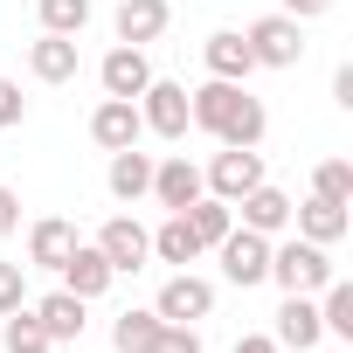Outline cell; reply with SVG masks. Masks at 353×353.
I'll list each match as a JSON object with an SVG mask.
<instances>
[{"instance_id": "obj_1", "label": "cell", "mask_w": 353, "mask_h": 353, "mask_svg": "<svg viewBox=\"0 0 353 353\" xmlns=\"http://www.w3.org/2000/svg\"><path fill=\"white\" fill-rule=\"evenodd\" d=\"M188 125H201L208 139H222V145H263V104L243 90V83H222V77H208L201 90H188Z\"/></svg>"}, {"instance_id": "obj_2", "label": "cell", "mask_w": 353, "mask_h": 353, "mask_svg": "<svg viewBox=\"0 0 353 353\" xmlns=\"http://www.w3.org/2000/svg\"><path fill=\"white\" fill-rule=\"evenodd\" d=\"M263 277H270L284 298H291V291H305V298H312V291H325V284H332V256H325L319 243L291 236V243H270V270H263Z\"/></svg>"}, {"instance_id": "obj_3", "label": "cell", "mask_w": 353, "mask_h": 353, "mask_svg": "<svg viewBox=\"0 0 353 353\" xmlns=\"http://www.w3.org/2000/svg\"><path fill=\"white\" fill-rule=\"evenodd\" d=\"M256 181H263V152H256V145H222V152L208 159V173H201V188H208L215 201H229V208H236Z\"/></svg>"}, {"instance_id": "obj_4", "label": "cell", "mask_w": 353, "mask_h": 353, "mask_svg": "<svg viewBox=\"0 0 353 353\" xmlns=\"http://www.w3.org/2000/svg\"><path fill=\"white\" fill-rule=\"evenodd\" d=\"M243 42H250L256 70H291V63L305 56V35H298V21H291V14H263V21H250V28H243Z\"/></svg>"}, {"instance_id": "obj_5", "label": "cell", "mask_w": 353, "mask_h": 353, "mask_svg": "<svg viewBox=\"0 0 353 353\" xmlns=\"http://www.w3.org/2000/svg\"><path fill=\"white\" fill-rule=\"evenodd\" d=\"M152 312H159L166 325H194V319H208V312H215V284H208V277H194V270H173V277L159 284Z\"/></svg>"}, {"instance_id": "obj_6", "label": "cell", "mask_w": 353, "mask_h": 353, "mask_svg": "<svg viewBox=\"0 0 353 353\" xmlns=\"http://www.w3.org/2000/svg\"><path fill=\"white\" fill-rule=\"evenodd\" d=\"M139 118H145V132H159V139H188V83H166V77H152L139 97Z\"/></svg>"}, {"instance_id": "obj_7", "label": "cell", "mask_w": 353, "mask_h": 353, "mask_svg": "<svg viewBox=\"0 0 353 353\" xmlns=\"http://www.w3.org/2000/svg\"><path fill=\"white\" fill-rule=\"evenodd\" d=\"M215 256H222V277L229 284H263V270H270V236H256V229H229L222 243H215Z\"/></svg>"}, {"instance_id": "obj_8", "label": "cell", "mask_w": 353, "mask_h": 353, "mask_svg": "<svg viewBox=\"0 0 353 353\" xmlns=\"http://www.w3.org/2000/svg\"><path fill=\"white\" fill-rule=\"evenodd\" d=\"M208 188H201V166L181 152V159H152V201L166 208V215H181V208H194Z\"/></svg>"}, {"instance_id": "obj_9", "label": "cell", "mask_w": 353, "mask_h": 353, "mask_svg": "<svg viewBox=\"0 0 353 353\" xmlns=\"http://www.w3.org/2000/svg\"><path fill=\"white\" fill-rule=\"evenodd\" d=\"M97 250H104V263L125 277V270H145V256H152V229H139L132 215H111L104 229H97Z\"/></svg>"}, {"instance_id": "obj_10", "label": "cell", "mask_w": 353, "mask_h": 353, "mask_svg": "<svg viewBox=\"0 0 353 353\" xmlns=\"http://www.w3.org/2000/svg\"><path fill=\"white\" fill-rule=\"evenodd\" d=\"M139 132H145V118H139V104H132V97H104V104L90 111V139H97L104 152L139 145Z\"/></svg>"}, {"instance_id": "obj_11", "label": "cell", "mask_w": 353, "mask_h": 353, "mask_svg": "<svg viewBox=\"0 0 353 353\" xmlns=\"http://www.w3.org/2000/svg\"><path fill=\"white\" fill-rule=\"evenodd\" d=\"M56 277H63V291H77V298L90 305V298H104V291H111V277H118V270L104 263V250H97V243H77V250L63 256V270H56Z\"/></svg>"}, {"instance_id": "obj_12", "label": "cell", "mask_w": 353, "mask_h": 353, "mask_svg": "<svg viewBox=\"0 0 353 353\" xmlns=\"http://www.w3.org/2000/svg\"><path fill=\"white\" fill-rule=\"evenodd\" d=\"M97 83H104V97H139V90L152 83V63H145V49L118 42V49L97 63Z\"/></svg>"}, {"instance_id": "obj_13", "label": "cell", "mask_w": 353, "mask_h": 353, "mask_svg": "<svg viewBox=\"0 0 353 353\" xmlns=\"http://www.w3.org/2000/svg\"><path fill=\"white\" fill-rule=\"evenodd\" d=\"M166 21H173V8H166V0H118V14H111L118 42H132V49L159 42V35H166Z\"/></svg>"}, {"instance_id": "obj_14", "label": "cell", "mask_w": 353, "mask_h": 353, "mask_svg": "<svg viewBox=\"0 0 353 353\" xmlns=\"http://www.w3.org/2000/svg\"><path fill=\"white\" fill-rule=\"evenodd\" d=\"M236 208H243V229H256V236H284V229H291V194L270 188V181H256Z\"/></svg>"}, {"instance_id": "obj_15", "label": "cell", "mask_w": 353, "mask_h": 353, "mask_svg": "<svg viewBox=\"0 0 353 353\" xmlns=\"http://www.w3.org/2000/svg\"><path fill=\"white\" fill-rule=\"evenodd\" d=\"M291 229H298L305 243H319V250H332V243L346 236V201H325V194H312L305 208L291 201Z\"/></svg>"}, {"instance_id": "obj_16", "label": "cell", "mask_w": 353, "mask_h": 353, "mask_svg": "<svg viewBox=\"0 0 353 353\" xmlns=\"http://www.w3.org/2000/svg\"><path fill=\"white\" fill-rule=\"evenodd\" d=\"M277 346H291V353H312L319 339H325V325H319V305L305 298V291H291L284 298V312H277V332H270Z\"/></svg>"}, {"instance_id": "obj_17", "label": "cell", "mask_w": 353, "mask_h": 353, "mask_svg": "<svg viewBox=\"0 0 353 353\" xmlns=\"http://www.w3.org/2000/svg\"><path fill=\"white\" fill-rule=\"evenodd\" d=\"M77 243H83V236H77V222L42 215V222L28 229V263H35V270H63V256H70Z\"/></svg>"}, {"instance_id": "obj_18", "label": "cell", "mask_w": 353, "mask_h": 353, "mask_svg": "<svg viewBox=\"0 0 353 353\" xmlns=\"http://www.w3.org/2000/svg\"><path fill=\"white\" fill-rule=\"evenodd\" d=\"M201 63H208V77H222V83H243V77L256 70V56H250V42H243L236 28L208 35V42H201Z\"/></svg>"}, {"instance_id": "obj_19", "label": "cell", "mask_w": 353, "mask_h": 353, "mask_svg": "<svg viewBox=\"0 0 353 353\" xmlns=\"http://www.w3.org/2000/svg\"><path fill=\"white\" fill-rule=\"evenodd\" d=\"M28 312L42 319V332H49L56 346H63V339H83V298H77V291H49V298H35Z\"/></svg>"}, {"instance_id": "obj_20", "label": "cell", "mask_w": 353, "mask_h": 353, "mask_svg": "<svg viewBox=\"0 0 353 353\" xmlns=\"http://www.w3.org/2000/svg\"><path fill=\"white\" fill-rule=\"evenodd\" d=\"M28 70H35L42 83H70V77H77V35H42V42H28Z\"/></svg>"}, {"instance_id": "obj_21", "label": "cell", "mask_w": 353, "mask_h": 353, "mask_svg": "<svg viewBox=\"0 0 353 353\" xmlns=\"http://www.w3.org/2000/svg\"><path fill=\"white\" fill-rule=\"evenodd\" d=\"M111 194L118 201H139V194H152V152H139V145H125V152H111Z\"/></svg>"}, {"instance_id": "obj_22", "label": "cell", "mask_w": 353, "mask_h": 353, "mask_svg": "<svg viewBox=\"0 0 353 353\" xmlns=\"http://www.w3.org/2000/svg\"><path fill=\"white\" fill-rule=\"evenodd\" d=\"M181 215H188V229H194V243H201V250H215V243L236 229V208H229V201H215V194H201V201H194V208H181Z\"/></svg>"}, {"instance_id": "obj_23", "label": "cell", "mask_w": 353, "mask_h": 353, "mask_svg": "<svg viewBox=\"0 0 353 353\" xmlns=\"http://www.w3.org/2000/svg\"><path fill=\"white\" fill-rule=\"evenodd\" d=\"M152 256H159V263H181V270H188V263L201 256V243H194L188 215H166V222L152 229Z\"/></svg>"}, {"instance_id": "obj_24", "label": "cell", "mask_w": 353, "mask_h": 353, "mask_svg": "<svg viewBox=\"0 0 353 353\" xmlns=\"http://www.w3.org/2000/svg\"><path fill=\"white\" fill-rule=\"evenodd\" d=\"M0 346H8V353H49L56 339L42 332V319H35L28 305H14L8 319H0Z\"/></svg>"}, {"instance_id": "obj_25", "label": "cell", "mask_w": 353, "mask_h": 353, "mask_svg": "<svg viewBox=\"0 0 353 353\" xmlns=\"http://www.w3.org/2000/svg\"><path fill=\"white\" fill-rule=\"evenodd\" d=\"M159 312H118V325H111V346L118 353H152V339H159Z\"/></svg>"}, {"instance_id": "obj_26", "label": "cell", "mask_w": 353, "mask_h": 353, "mask_svg": "<svg viewBox=\"0 0 353 353\" xmlns=\"http://www.w3.org/2000/svg\"><path fill=\"white\" fill-rule=\"evenodd\" d=\"M35 14H42V35H83L90 0H35Z\"/></svg>"}, {"instance_id": "obj_27", "label": "cell", "mask_w": 353, "mask_h": 353, "mask_svg": "<svg viewBox=\"0 0 353 353\" xmlns=\"http://www.w3.org/2000/svg\"><path fill=\"white\" fill-rule=\"evenodd\" d=\"M319 325L332 332V339H353V284H325V305H319Z\"/></svg>"}, {"instance_id": "obj_28", "label": "cell", "mask_w": 353, "mask_h": 353, "mask_svg": "<svg viewBox=\"0 0 353 353\" xmlns=\"http://www.w3.org/2000/svg\"><path fill=\"white\" fill-rule=\"evenodd\" d=\"M312 194H325V201H353V166H346V159H319Z\"/></svg>"}, {"instance_id": "obj_29", "label": "cell", "mask_w": 353, "mask_h": 353, "mask_svg": "<svg viewBox=\"0 0 353 353\" xmlns=\"http://www.w3.org/2000/svg\"><path fill=\"white\" fill-rule=\"evenodd\" d=\"M28 118V97H21V83L14 77H0V132H14Z\"/></svg>"}, {"instance_id": "obj_30", "label": "cell", "mask_w": 353, "mask_h": 353, "mask_svg": "<svg viewBox=\"0 0 353 353\" xmlns=\"http://www.w3.org/2000/svg\"><path fill=\"white\" fill-rule=\"evenodd\" d=\"M14 305H28V277H21V263H0V319Z\"/></svg>"}, {"instance_id": "obj_31", "label": "cell", "mask_w": 353, "mask_h": 353, "mask_svg": "<svg viewBox=\"0 0 353 353\" xmlns=\"http://www.w3.org/2000/svg\"><path fill=\"white\" fill-rule=\"evenodd\" d=\"M152 353H201V332H194V325H159Z\"/></svg>"}, {"instance_id": "obj_32", "label": "cell", "mask_w": 353, "mask_h": 353, "mask_svg": "<svg viewBox=\"0 0 353 353\" xmlns=\"http://www.w3.org/2000/svg\"><path fill=\"white\" fill-rule=\"evenodd\" d=\"M14 229H21V194L0 188V236H14Z\"/></svg>"}, {"instance_id": "obj_33", "label": "cell", "mask_w": 353, "mask_h": 353, "mask_svg": "<svg viewBox=\"0 0 353 353\" xmlns=\"http://www.w3.org/2000/svg\"><path fill=\"white\" fill-rule=\"evenodd\" d=\"M325 8H332V0H284V14H291V21H319Z\"/></svg>"}, {"instance_id": "obj_34", "label": "cell", "mask_w": 353, "mask_h": 353, "mask_svg": "<svg viewBox=\"0 0 353 353\" xmlns=\"http://www.w3.org/2000/svg\"><path fill=\"white\" fill-rule=\"evenodd\" d=\"M332 97L353 111V63H339V77H332Z\"/></svg>"}, {"instance_id": "obj_35", "label": "cell", "mask_w": 353, "mask_h": 353, "mask_svg": "<svg viewBox=\"0 0 353 353\" xmlns=\"http://www.w3.org/2000/svg\"><path fill=\"white\" fill-rule=\"evenodd\" d=\"M236 353H277V339H270V332H243V339H236Z\"/></svg>"}]
</instances>
